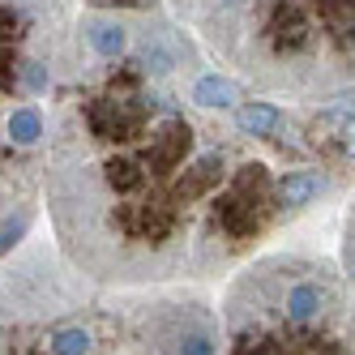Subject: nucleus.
I'll return each instance as SVG.
<instances>
[{
	"mask_svg": "<svg viewBox=\"0 0 355 355\" xmlns=\"http://www.w3.org/2000/svg\"><path fill=\"white\" fill-rule=\"evenodd\" d=\"M167 13L257 94L321 98L355 86V0H171Z\"/></svg>",
	"mask_w": 355,
	"mask_h": 355,
	"instance_id": "obj_2",
	"label": "nucleus"
},
{
	"mask_svg": "<svg viewBox=\"0 0 355 355\" xmlns=\"http://www.w3.org/2000/svg\"><path fill=\"white\" fill-rule=\"evenodd\" d=\"M124 329L133 355H218L223 325L206 295L146 291L124 295Z\"/></svg>",
	"mask_w": 355,
	"mask_h": 355,
	"instance_id": "obj_6",
	"label": "nucleus"
},
{
	"mask_svg": "<svg viewBox=\"0 0 355 355\" xmlns=\"http://www.w3.org/2000/svg\"><path fill=\"white\" fill-rule=\"evenodd\" d=\"M86 5H90V9H146L141 0H86ZM167 5H171V0H150V9H159V13H163Z\"/></svg>",
	"mask_w": 355,
	"mask_h": 355,
	"instance_id": "obj_8",
	"label": "nucleus"
},
{
	"mask_svg": "<svg viewBox=\"0 0 355 355\" xmlns=\"http://www.w3.org/2000/svg\"><path fill=\"white\" fill-rule=\"evenodd\" d=\"M218 355H355V283L309 252H274L232 278Z\"/></svg>",
	"mask_w": 355,
	"mask_h": 355,
	"instance_id": "obj_4",
	"label": "nucleus"
},
{
	"mask_svg": "<svg viewBox=\"0 0 355 355\" xmlns=\"http://www.w3.org/2000/svg\"><path fill=\"white\" fill-rule=\"evenodd\" d=\"M73 0H0V257L26 236L43 193L52 107L69 47Z\"/></svg>",
	"mask_w": 355,
	"mask_h": 355,
	"instance_id": "obj_3",
	"label": "nucleus"
},
{
	"mask_svg": "<svg viewBox=\"0 0 355 355\" xmlns=\"http://www.w3.org/2000/svg\"><path fill=\"white\" fill-rule=\"evenodd\" d=\"M232 73L159 9H86L52 103L47 218L56 248L103 287L210 278L325 193L252 133Z\"/></svg>",
	"mask_w": 355,
	"mask_h": 355,
	"instance_id": "obj_1",
	"label": "nucleus"
},
{
	"mask_svg": "<svg viewBox=\"0 0 355 355\" xmlns=\"http://www.w3.org/2000/svg\"><path fill=\"white\" fill-rule=\"evenodd\" d=\"M343 274L355 283V201H351L347 223H343Z\"/></svg>",
	"mask_w": 355,
	"mask_h": 355,
	"instance_id": "obj_7",
	"label": "nucleus"
},
{
	"mask_svg": "<svg viewBox=\"0 0 355 355\" xmlns=\"http://www.w3.org/2000/svg\"><path fill=\"white\" fill-rule=\"evenodd\" d=\"M0 355H133L124 300L60 248H26L0 261Z\"/></svg>",
	"mask_w": 355,
	"mask_h": 355,
	"instance_id": "obj_5",
	"label": "nucleus"
}]
</instances>
